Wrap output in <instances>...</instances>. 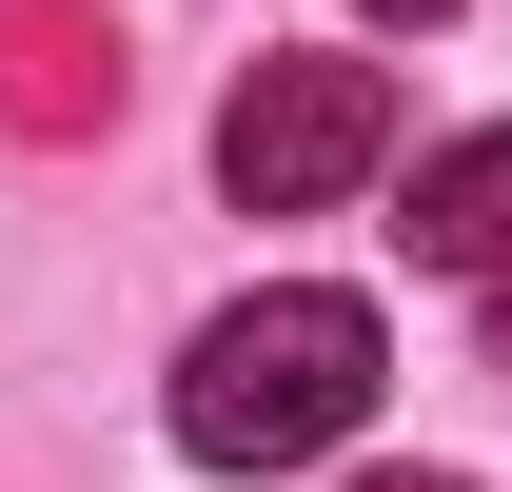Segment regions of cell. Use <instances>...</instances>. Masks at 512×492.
Listing matches in <instances>:
<instances>
[{"instance_id":"cell-3","label":"cell","mask_w":512,"mask_h":492,"mask_svg":"<svg viewBox=\"0 0 512 492\" xmlns=\"http://www.w3.org/2000/svg\"><path fill=\"white\" fill-rule=\"evenodd\" d=\"M394 237H414V276H493V256H512V119L434 138V158H414V217H394Z\"/></svg>"},{"instance_id":"cell-2","label":"cell","mask_w":512,"mask_h":492,"mask_svg":"<svg viewBox=\"0 0 512 492\" xmlns=\"http://www.w3.org/2000/svg\"><path fill=\"white\" fill-rule=\"evenodd\" d=\"M375 158H394V79L375 60H256L217 99V197L237 217H335Z\"/></svg>"},{"instance_id":"cell-6","label":"cell","mask_w":512,"mask_h":492,"mask_svg":"<svg viewBox=\"0 0 512 492\" xmlns=\"http://www.w3.org/2000/svg\"><path fill=\"white\" fill-rule=\"evenodd\" d=\"M355 20H453V0H355Z\"/></svg>"},{"instance_id":"cell-5","label":"cell","mask_w":512,"mask_h":492,"mask_svg":"<svg viewBox=\"0 0 512 492\" xmlns=\"http://www.w3.org/2000/svg\"><path fill=\"white\" fill-rule=\"evenodd\" d=\"M355 492H473V473H355Z\"/></svg>"},{"instance_id":"cell-1","label":"cell","mask_w":512,"mask_h":492,"mask_svg":"<svg viewBox=\"0 0 512 492\" xmlns=\"http://www.w3.org/2000/svg\"><path fill=\"white\" fill-rule=\"evenodd\" d=\"M375 374H394L375 296L276 276V296L197 315V355H178V453H197V473H316L335 433L375 414Z\"/></svg>"},{"instance_id":"cell-4","label":"cell","mask_w":512,"mask_h":492,"mask_svg":"<svg viewBox=\"0 0 512 492\" xmlns=\"http://www.w3.org/2000/svg\"><path fill=\"white\" fill-rule=\"evenodd\" d=\"M473 315H493V355H512V256H493V276H473Z\"/></svg>"}]
</instances>
